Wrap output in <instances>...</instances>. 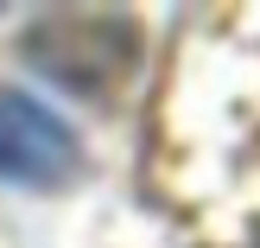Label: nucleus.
Instances as JSON below:
<instances>
[{
	"instance_id": "obj_1",
	"label": "nucleus",
	"mask_w": 260,
	"mask_h": 248,
	"mask_svg": "<svg viewBox=\"0 0 260 248\" xmlns=\"http://www.w3.org/2000/svg\"><path fill=\"white\" fill-rule=\"evenodd\" d=\"M83 166L70 121L51 115L38 96L25 89H0V178L13 185H63V178Z\"/></svg>"
}]
</instances>
